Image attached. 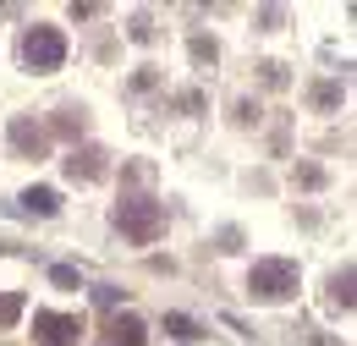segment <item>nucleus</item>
Returning a JSON list of instances; mask_svg holds the SVG:
<instances>
[{
  "label": "nucleus",
  "instance_id": "nucleus-1",
  "mask_svg": "<svg viewBox=\"0 0 357 346\" xmlns=\"http://www.w3.org/2000/svg\"><path fill=\"white\" fill-rule=\"evenodd\" d=\"M116 225H121V236H132L137 248H149L165 231V204H154V198H121L116 204Z\"/></svg>",
  "mask_w": 357,
  "mask_h": 346
},
{
  "label": "nucleus",
  "instance_id": "nucleus-2",
  "mask_svg": "<svg viewBox=\"0 0 357 346\" xmlns=\"http://www.w3.org/2000/svg\"><path fill=\"white\" fill-rule=\"evenodd\" d=\"M248 292H253V297H264V303L291 297V292H297V264H286V259L253 264V275H248Z\"/></svg>",
  "mask_w": 357,
  "mask_h": 346
},
{
  "label": "nucleus",
  "instance_id": "nucleus-3",
  "mask_svg": "<svg viewBox=\"0 0 357 346\" xmlns=\"http://www.w3.org/2000/svg\"><path fill=\"white\" fill-rule=\"evenodd\" d=\"M22 61H28L33 72H55V66L66 61V39H61V28L33 22V28L22 33Z\"/></svg>",
  "mask_w": 357,
  "mask_h": 346
},
{
  "label": "nucleus",
  "instance_id": "nucleus-4",
  "mask_svg": "<svg viewBox=\"0 0 357 346\" xmlns=\"http://www.w3.org/2000/svg\"><path fill=\"white\" fill-rule=\"evenodd\" d=\"M33 336L45 346H72L83 336V319L77 313H33Z\"/></svg>",
  "mask_w": 357,
  "mask_h": 346
},
{
  "label": "nucleus",
  "instance_id": "nucleus-5",
  "mask_svg": "<svg viewBox=\"0 0 357 346\" xmlns=\"http://www.w3.org/2000/svg\"><path fill=\"white\" fill-rule=\"evenodd\" d=\"M105 336H110V346H149V330H143L137 313H116V319L105 324Z\"/></svg>",
  "mask_w": 357,
  "mask_h": 346
},
{
  "label": "nucleus",
  "instance_id": "nucleus-6",
  "mask_svg": "<svg viewBox=\"0 0 357 346\" xmlns=\"http://www.w3.org/2000/svg\"><path fill=\"white\" fill-rule=\"evenodd\" d=\"M66 176H72V181H99V176H105V154H99V149L72 154V160H66Z\"/></svg>",
  "mask_w": 357,
  "mask_h": 346
},
{
  "label": "nucleus",
  "instance_id": "nucleus-7",
  "mask_svg": "<svg viewBox=\"0 0 357 346\" xmlns=\"http://www.w3.org/2000/svg\"><path fill=\"white\" fill-rule=\"evenodd\" d=\"M22 204H28L33 215H55V209H61V198H55V187H28V193H22Z\"/></svg>",
  "mask_w": 357,
  "mask_h": 346
},
{
  "label": "nucleus",
  "instance_id": "nucleus-8",
  "mask_svg": "<svg viewBox=\"0 0 357 346\" xmlns=\"http://www.w3.org/2000/svg\"><path fill=\"white\" fill-rule=\"evenodd\" d=\"M11 143H17L22 154H39V149H45V132L28 127V121H17V127H11Z\"/></svg>",
  "mask_w": 357,
  "mask_h": 346
},
{
  "label": "nucleus",
  "instance_id": "nucleus-9",
  "mask_svg": "<svg viewBox=\"0 0 357 346\" xmlns=\"http://www.w3.org/2000/svg\"><path fill=\"white\" fill-rule=\"evenodd\" d=\"M165 330H171L176 341H198V324H192V319H181V313H171V319H165Z\"/></svg>",
  "mask_w": 357,
  "mask_h": 346
},
{
  "label": "nucleus",
  "instance_id": "nucleus-10",
  "mask_svg": "<svg viewBox=\"0 0 357 346\" xmlns=\"http://www.w3.org/2000/svg\"><path fill=\"white\" fill-rule=\"evenodd\" d=\"M17 313H22V297L6 292V297H0V324H17Z\"/></svg>",
  "mask_w": 357,
  "mask_h": 346
},
{
  "label": "nucleus",
  "instance_id": "nucleus-11",
  "mask_svg": "<svg viewBox=\"0 0 357 346\" xmlns=\"http://www.w3.org/2000/svg\"><path fill=\"white\" fill-rule=\"evenodd\" d=\"M347 286H352V269H341V275H335V303H341V308L352 303V292H347Z\"/></svg>",
  "mask_w": 357,
  "mask_h": 346
}]
</instances>
